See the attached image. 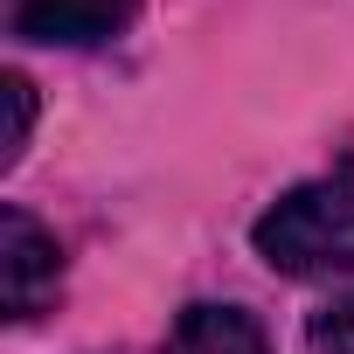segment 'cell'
<instances>
[{"label": "cell", "instance_id": "6da1fadb", "mask_svg": "<svg viewBox=\"0 0 354 354\" xmlns=\"http://www.w3.org/2000/svg\"><path fill=\"white\" fill-rule=\"evenodd\" d=\"M250 243L285 278H340V271H354V153H340L313 181L285 188L257 216Z\"/></svg>", "mask_w": 354, "mask_h": 354}, {"label": "cell", "instance_id": "7a4b0ae2", "mask_svg": "<svg viewBox=\"0 0 354 354\" xmlns=\"http://www.w3.org/2000/svg\"><path fill=\"white\" fill-rule=\"evenodd\" d=\"M63 285V243L21 209H0V292H8V319H35Z\"/></svg>", "mask_w": 354, "mask_h": 354}, {"label": "cell", "instance_id": "3957f363", "mask_svg": "<svg viewBox=\"0 0 354 354\" xmlns=\"http://www.w3.org/2000/svg\"><path fill=\"white\" fill-rule=\"evenodd\" d=\"M139 0H8V35L42 49H91L125 35Z\"/></svg>", "mask_w": 354, "mask_h": 354}, {"label": "cell", "instance_id": "277c9868", "mask_svg": "<svg viewBox=\"0 0 354 354\" xmlns=\"http://www.w3.org/2000/svg\"><path fill=\"white\" fill-rule=\"evenodd\" d=\"M160 354H271V333L257 326L250 306H209L202 299L188 313H174Z\"/></svg>", "mask_w": 354, "mask_h": 354}, {"label": "cell", "instance_id": "5b68a950", "mask_svg": "<svg viewBox=\"0 0 354 354\" xmlns=\"http://www.w3.org/2000/svg\"><path fill=\"white\" fill-rule=\"evenodd\" d=\"M306 354H354V292L313 313V326H306Z\"/></svg>", "mask_w": 354, "mask_h": 354}, {"label": "cell", "instance_id": "8992f818", "mask_svg": "<svg viewBox=\"0 0 354 354\" xmlns=\"http://www.w3.org/2000/svg\"><path fill=\"white\" fill-rule=\"evenodd\" d=\"M0 97H8V146H0V167H15L21 160V146H28V125H35V91H28V77H0Z\"/></svg>", "mask_w": 354, "mask_h": 354}]
</instances>
